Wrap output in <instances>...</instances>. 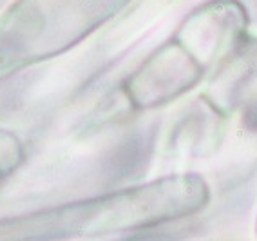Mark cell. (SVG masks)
Here are the masks:
<instances>
[{
	"mask_svg": "<svg viewBox=\"0 0 257 241\" xmlns=\"http://www.w3.org/2000/svg\"><path fill=\"white\" fill-rule=\"evenodd\" d=\"M128 0H17L0 22V64L47 58L87 37Z\"/></svg>",
	"mask_w": 257,
	"mask_h": 241,
	"instance_id": "1",
	"label": "cell"
}]
</instances>
